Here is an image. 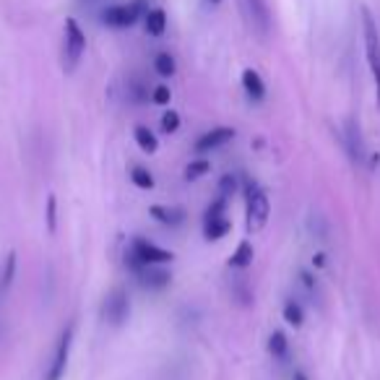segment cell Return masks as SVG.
<instances>
[{
	"mask_svg": "<svg viewBox=\"0 0 380 380\" xmlns=\"http://www.w3.org/2000/svg\"><path fill=\"white\" fill-rule=\"evenodd\" d=\"M86 50V34L76 19L65 21V42H63V68L73 70L79 65L81 55Z\"/></svg>",
	"mask_w": 380,
	"mask_h": 380,
	"instance_id": "277c9868",
	"label": "cell"
},
{
	"mask_svg": "<svg viewBox=\"0 0 380 380\" xmlns=\"http://www.w3.org/2000/svg\"><path fill=\"white\" fill-rule=\"evenodd\" d=\"M284 320H287L290 326H294V328H300L302 320H305V312H302L300 302L290 300L287 305H284Z\"/></svg>",
	"mask_w": 380,
	"mask_h": 380,
	"instance_id": "44dd1931",
	"label": "cell"
},
{
	"mask_svg": "<svg viewBox=\"0 0 380 380\" xmlns=\"http://www.w3.org/2000/svg\"><path fill=\"white\" fill-rule=\"evenodd\" d=\"M13 276H16V253H8L6 263H3V271H0V292L8 290Z\"/></svg>",
	"mask_w": 380,
	"mask_h": 380,
	"instance_id": "d6986e66",
	"label": "cell"
},
{
	"mask_svg": "<svg viewBox=\"0 0 380 380\" xmlns=\"http://www.w3.org/2000/svg\"><path fill=\"white\" fill-rule=\"evenodd\" d=\"M269 214H271V206H269V196L263 193V190L251 182L248 188H245V227L248 232H258L266 227V221H269Z\"/></svg>",
	"mask_w": 380,
	"mask_h": 380,
	"instance_id": "6da1fadb",
	"label": "cell"
},
{
	"mask_svg": "<svg viewBox=\"0 0 380 380\" xmlns=\"http://www.w3.org/2000/svg\"><path fill=\"white\" fill-rule=\"evenodd\" d=\"M81 3H89V6H91V3H97V0H81Z\"/></svg>",
	"mask_w": 380,
	"mask_h": 380,
	"instance_id": "f546056e",
	"label": "cell"
},
{
	"mask_svg": "<svg viewBox=\"0 0 380 380\" xmlns=\"http://www.w3.org/2000/svg\"><path fill=\"white\" fill-rule=\"evenodd\" d=\"M253 255H255V253H253L251 242H248V240L240 242V245H237V251L232 253L230 266H232V269H248V266L253 263Z\"/></svg>",
	"mask_w": 380,
	"mask_h": 380,
	"instance_id": "e0dca14e",
	"label": "cell"
},
{
	"mask_svg": "<svg viewBox=\"0 0 380 380\" xmlns=\"http://www.w3.org/2000/svg\"><path fill=\"white\" fill-rule=\"evenodd\" d=\"M141 16V6L138 3H130V6H107L104 13H102V21L107 26H115V29H125V26H133Z\"/></svg>",
	"mask_w": 380,
	"mask_h": 380,
	"instance_id": "52a82bcc",
	"label": "cell"
},
{
	"mask_svg": "<svg viewBox=\"0 0 380 380\" xmlns=\"http://www.w3.org/2000/svg\"><path fill=\"white\" fill-rule=\"evenodd\" d=\"M224 200H227V198H216L214 203H211L209 209H206V219H216V216H224V206H227Z\"/></svg>",
	"mask_w": 380,
	"mask_h": 380,
	"instance_id": "4316f807",
	"label": "cell"
},
{
	"mask_svg": "<svg viewBox=\"0 0 380 380\" xmlns=\"http://www.w3.org/2000/svg\"><path fill=\"white\" fill-rule=\"evenodd\" d=\"M130 180H133V185L141 190L154 188V177H151V172L146 170V167H133V170H130Z\"/></svg>",
	"mask_w": 380,
	"mask_h": 380,
	"instance_id": "7402d4cb",
	"label": "cell"
},
{
	"mask_svg": "<svg viewBox=\"0 0 380 380\" xmlns=\"http://www.w3.org/2000/svg\"><path fill=\"white\" fill-rule=\"evenodd\" d=\"M344 146H347V154H349L351 161L365 159V143H362V136H360V125L354 120H349L347 128H344Z\"/></svg>",
	"mask_w": 380,
	"mask_h": 380,
	"instance_id": "8fae6325",
	"label": "cell"
},
{
	"mask_svg": "<svg viewBox=\"0 0 380 380\" xmlns=\"http://www.w3.org/2000/svg\"><path fill=\"white\" fill-rule=\"evenodd\" d=\"M362 31H365V50H367V63H370L375 94H378V104H380V31L367 8H362Z\"/></svg>",
	"mask_w": 380,
	"mask_h": 380,
	"instance_id": "7a4b0ae2",
	"label": "cell"
},
{
	"mask_svg": "<svg viewBox=\"0 0 380 380\" xmlns=\"http://www.w3.org/2000/svg\"><path fill=\"white\" fill-rule=\"evenodd\" d=\"M269 354L274 357V360L284 362L287 357H290V341H287V336L281 333V331H274L269 339Z\"/></svg>",
	"mask_w": 380,
	"mask_h": 380,
	"instance_id": "9a60e30c",
	"label": "cell"
},
{
	"mask_svg": "<svg viewBox=\"0 0 380 380\" xmlns=\"http://www.w3.org/2000/svg\"><path fill=\"white\" fill-rule=\"evenodd\" d=\"M232 138H235V128H214L196 141V151H198V154H209V151L214 149H221V146L230 143Z\"/></svg>",
	"mask_w": 380,
	"mask_h": 380,
	"instance_id": "9c48e42d",
	"label": "cell"
},
{
	"mask_svg": "<svg viewBox=\"0 0 380 380\" xmlns=\"http://www.w3.org/2000/svg\"><path fill=\"white\" fill-rule=\"evenodd\" d=\"M211 3H219V0H211Z\"/></svg>",
	"mask_w": 380,
	"mask_h": 380,
	"instance_id": "4dcf8cb0",
	"label": "cell"
},
{
	"mask_svg": "<svg viewBox=\"0 0 380 380\" xmlns=\"http://www.w3.org/2000/svg\"><path fill=\"white\" fill-rule=\"evenodd\" d=\"M227 232H230V221L224 219V216L203 221V235H206V240H221V237H227Z\"/></svg>",
	"mask_w": 380,
	"mask_h": 380,
	"instance_id": "2e32d148",
	"label": "cell"
},
{
	"mask_svg": "<svg viewBox=\"0 0 380 380\" xmlns=\"http://www.w3.org/2000/svg\"><path fill=\"white\" fill-rule=\"evenodd\" d=\"M172 97V91L167 89V86H157L154 89V94H151V100H154V104H167Z\"/></svg>",
	"mask_w": 380,
	"mask_h": 380,
	"instance_id": "83f0119b",
	"label": "cell"
},
{
	"mask_svg": "<svg viewBox=\"0 0 380 380\" xmlns=\"http://www.w3.org/2000/svg\"><path fill=\"white\" fill-rule=\"evenodd\" d=\"M235 193H237V177L235 175H224L219 180V196L221 198H230Z\"/></svg>",
	"mask_w": 380,
	"mask_h": 380,
	"instance_id": "d4e9b609",
	"label": "cell"
},
{
	"mask_svg": "<svg viewBox=\"0 0 380 380\" xmlns=\"http://www.w3.org/2000/svg\"><path fill=\"white\" fill-rule=\"evenodd\" d=\"M149 214L159 221V224H167V227H177V224H182V219H185V211H182L180 206H151Z\"/></svg>",
	"mask_w": 380,
	"mask_h": 380,
	"instance_id": "7c38bea8",
	"label": "cell"
},
{
	"mask_svg": "<svg viewBox=\"0 0 380 380\" xmlns=\"http://www.w3.org/2000/svg\"><path fill=\"white\" fill-rule=\"evenodd\" d=\"M130 253H133V255H136L141 263H146V266L170 263V260L175 258L170 251H164V248H159V245H154V242H149V240H141V237H136V240H133V245H130Z\"/></svg>",
	"mask_w": 380,
	"mask_h": 380,
	"instance_id": "ba28073f",
	"label": "cell"
},
{
	"mask_svg": "<svg viewBox=\"0 0 380 380\" xmlns=\"http://www.w3.org/2000/svg\"><path fill=\"white\" fill-rule=\"evenodd\" d=\"M167 29V16H164V10L161 8H154L146 13V31H149L151 37H161Z\"/></svg>",
	"mask_w": 380,
	"mask_h": 380,
	"instance_id": "ac0fdd59",
	"label": "cell"
},
{
	"mask_svg": "<svg viewBox=\"0 0 380 380\" xmlns=\"http://www.w3.org/2000/svg\"><path fill=\"white\" fill-rule=\"evenodd\" d=\"M310 232L318 237V240H328V224L320 214H312L310 216Z\"/></svg>",
	"mask_w": 380,
	"mask_h": 380,
	"instance_id": "cb8c5ba5",
	"label": "cell"
},
{
	"mask_svg": "<svg viewBox=\"0 0 380 380\" xmlns=\"http://www.w3.org/2000/svg\"><path fill=\"white\" fill-rule=\"evenodd\" d=\"M133 136H136V143H138V149L143 151V154H157V149H159V141H157V136H154L146 125H136Z\"/></svg>",
	"mask_w": 380,
	"mask_h": 380,
	"instance_id": "5bb4252c",
	"label": "cell"
},
{
	"mask_svg": "<svg viewBox=\"0 0 380 380\" xmlns=\"http://www.w3.org/2000/svg\"><path fill=\"white\" fill-rule=\"evenodd\" d=\"M242 86H245V91H248V97L253 102H260L266 97V84H263V79L253 68H248L242 73Z\"/></svg>",
	"mask_w": 380,
	"mask_h": 380,
	"instance_id": "4fadbf2b",
	"label": "cell"
},
{
	"mask_svg": "<svg viewBox=\"0 0 380 380\" xmlns=\"http://www.w3.org/2000/svg\"><path fill=\"white\" fill-rule=\"evenodd\" d=\"M130 315V300L125 290H112L107 294V300L102 305V318L107 320L110 326H122Z\"/></svg>",
	"mask_w": 380,
	"mask_h": 380,
	"instance_id": "5b68a950",
	"label": "cell"
},
{
	"mask_svg": "<svg viewBox=\"0 0 380 380\" xmlns=\"http://www.w3.org/2000/svg\"><path fill=\"white\" fill-rule=\"evenodd\" d=\"M47 227L50 232H55V196L47 198Z\"/></svg>",
	"mask_w": 380,
	"mask_h": 380,
	"instance_id": "f1b7e54d",
	"label": "cell"
},
{
	"mask_svg": "<svg viewBox=\"0 0 380 380\" xmlns=\"http://www.w3.org/2000/svg\"><path fill=\"white\" fill-rule=\"evenodd\" d=\"M177 128H180V115L175 110L164 112V118H161V130H164V133H175Z\"/></svg>",
	"mask_w": 380,
	"mask_h": 380,
	"instance_id": "484cf974",
	"label": "cell"
},
{
	"mask_svg": "<svg viewBox=\"0 0 380 380\" xmlns=\"http://www.w3.org/2000/svg\"><path fill=\"white\" fill-rule=\"evenodd\" d=\"M70 347H73V326H68V328L61 333V339H58V347H55V354H52V362H50V367H47L45 380H63L65 367H68Z\"/></svg>",
	"mask_w": 380,
	"mask_h": 380,
	"instance_id": "8992f818",
	"label": "cell"
},
{
	"mask_svg": "<svg viewBox=\"0 0 380 380\" xmlns=\"http://www.w3.org/2000/svg\"><path fill=\"white\" fill-rule=\"evenodd\" d=\"M133 274L138 276V284L141 287H146V290H164L172 279L167 271L157 269V266H146V263H143L138 271H133Z\"/></svg>",
	"mask_w": 380,
	"mask_h": 380,
	"instance_id": "30bf717a",
	"label": "cell"
},
{
	"mask_svg": "<svg viewBox=\"0 0 380 380\" xmlns=\"http://www.w3.org/2000/svg\"><path fill=\"white\" fill-rule=\"evenodd\" d=\"M211 172V161L209 159H196L190 161L188 167H185V180H200L203 175H209Z\"/></svg>",
	"mask_w": 380,
	"mask_h": 380,
	"instance_id": "ffe728a7",
	"label": "cell"
},
{
	"mask_svg": "<svg viewBox=\"0 0 380 380\" xmlns=\"http://www.w3.org/2000/svg\"><path fill=\"white\" fill-rule=\"evenodd\" d=\"M154 68H157L159 76H172L175 73V58H172L170 52H159L157 61H154Z\"/></svg>",
	"mask_w": 380,
	"mask_h": 380,
	"instance_id": "603a6c76",
	"label": "cell"
},
{
	"mask_svg": "<svg viewBox=\"0 0 380 380\" xmlns=\"http://www.w3.org/2000/svg\"><path fill=\"white\" fill-rule=\"evenodd\" d=\"M240 8H242V19L248 24V29L260 37V40H266L271 34V8L266 0H240Z\"/></svg>",
	"mask_w": 380,
	"mask_h": 380,
	"instance_id": "3957f363",
	"label": "cell"
}]
</instances>
